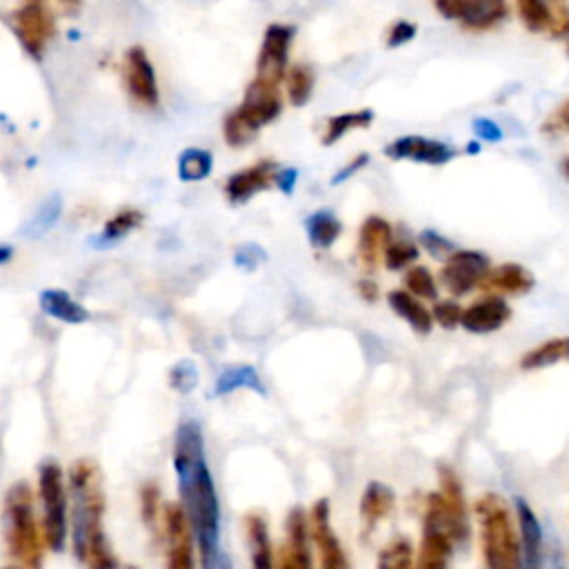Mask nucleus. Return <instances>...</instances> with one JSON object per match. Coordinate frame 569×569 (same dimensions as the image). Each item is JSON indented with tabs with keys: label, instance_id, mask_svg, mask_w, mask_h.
Masks as SVG:
<instances>
[{
	"label": "nucleus",
	"instance_id": "nucleus-1",
	"mask_svg": "<svg viewBox=\"0 0 569 569\" xmlns=\"http://www.w3.org/2000/svg\"><path fill=\"white\" fill-rule=\"evenodd\" d=\"M202 445L200 427L193 420L182 422L173 442V465L180 496L202 553V565L220 567V509Z\"/></svg>",
	"mask_w": 569,
	"mask_h": 569
},
{
	"label": "nucleus",
	"instance_id": "nucleus-2",
	"mask_svg": "<svg viewBox=\"0 0 569 569\" xmlns=\"http://www.w3.org/2000/svg\"><path fill=\"white\" fill-rule=\"evenodd\" d=\"M69 480L73 493L76 558L89 567H113L116 560L102 529L104 489L98 467L91 460H78L69 471Z\"/></svg>",
	"mask_w": 569,
	"mask_h": 569
},
{
	"label": "nucleus",
	"instance_id": "nucleus-3",
	"mask_svg": "<svg viewBox=\"0 0 569 569\" xmlns=\"http://www.w3.org/2000/svg\"><path fill=\"white\" fill-rule=\"evenodd\" d=\"M480 522V542L485 565L491 569H516L520 565V545L513 516L498 493H485L473 505Z\"/></svg>",
	"mask_w": 569,
	"mask_h": 569
},
{
	"label": "nucleus",
	"instance_id": "nucleus-4",
	"mask_svg": "<svg viewBox=\"0 0 569 569\" xmlns=\"http://www.w3.org/2000/svg\"><path fill=\"white\" fill-rule=\"evenodd\" d=\"M4 531L11 558L22 567H40L42 538L33 518L31 489L27 482H16L4 496Z\"/></svg>",
	"mask_w": 569,
	"mask_h": 569
},
{
	"label": "nucleus",
	"instance_id": "nucleus-5",
	"mask_svg": "<svg viewBox=\"0 0 569 569\" xmlns=\"http://www.w3.org/2000/svg\"><path fill=\"white\" fill-rule=\"evenodd\" d=\"M7 22L24 53L40 60L56 33V18L49 0H18L7 16Z\"/></svg>",
	"mask_w": 569,
	"mask_h": 569
},
{
	"label": "nucleus",
	"instance_id": "nucleus-6",
	"mask_svg": "<svg viewBox=\"0 0 569 569\" xmlns=\"http://www.w3.org/2000/svg\"><path fill=\"white\" fill-rule=\"evenodd\" d=\"M38 487H40V498L44 507V518H42L44 540L53 551H60L67 538V498H64V485H62V469L51 460L44 462L40 467Z\"/></svg>",
	"mask_w": 569,
	"mask_h": 569
},
{
	"label": "nucleus",
	"instance_id": "nucleus-7",
	"mask_svg": "<svg viewBox=\"0 0 569 569\" xmlns=\"http://www.w3.org/2000/svg\"><path fill=\"white\" fill-rule=\"evenodd\" d=\"M296 29L284 22H271L264 29L260 51L256 58V76L253 80L280 87L287 76V62H289V49L293 42Z\"/></svg>",
	"mask_w": 569,
	"mask_h": 569
},
{
	"label": "nucleus",
	"instance_id": "nucleus-8",
	"mask_svg": "<svg viewBox=\"0 0 569 569\" xmlns=\"http://www.w3.org/2000/svg\"><path fill=\"white\" fill-rule=\"evenodd\" d=\"M122 82L129 98L147 109H153L160 100L156 69L144 51V47L133 44L124 51L122 58Z\"/></svg>",
	"mask_w": 569,
	"mask_h": 569
},
{
	"label": "nucleus",
	"instance_id": "nucleus-9",
	"mask_svg": "<svg viewBox=\"0 0 569 569\" xmlns=\"http://www.w3.org/2000/svg\"><path fill=\"white\" fill-rule=\"evenodd\" d=\"M489 269H491V262L485 253L471 251V249H458L449 258H445V264L438 278L451 296H465L480 284V280L487 276Z\"/></svg>",
	"mask_w": 569,
	"mask_h": 569
},
{
	"label": "nucleus",
	"instance_id": "nucleus-10",
	"mask_svg": "<svg viewBox=\"0 0 569 569\" xmlns=\"http://www.w3.org/2000/svg\"><path fill=\"white\" fill-rule=\"evenodd\" d=\"M440 16L467 29H491L507 16L505 0H433Z\"/></svg>",
	"mask_w": 569,
	"mask_h": 569
},
{
	"label": "nucleus",
	"instance_id": "nucleus-11",
	"mask_svg": "<svg viewBox=\"0 0 569 569\" xmlns=\"http://www.w3.org/2000/svg\"><path fill=\"white\" fill-rule=\"evenodd\" d=\"M522 24L533 33H549L562 38L569 33V2L567 0H516Z\"/></svg>",
	"mask_w": 569,
	"mask_h": 569
},
{
	"label": "nucleus",
	"instance_id": "nucleus-12",
	"mask_svg": "<svg viewBox=\"0 0 569 569\" xmlns=\"http://www.w3.org/2000/svg\"><path fill=\"white\" fill-rule=\"evenodd\" d=\"M164 531L169 540V553H167V565L171 569H191L193 567V551H191V540L193 527L187 516V509L178 502H169L164 507Z\"/></svg>",
	"mask_w": 569,
	"mask_h": 569
},
{
	"label": "nucleus",
	"instance_id": "nucleus-13",
	"mask_svg": "<svg viewBox=\"0 0 569 569\" xmlns=\"http://www.w3.org/2000/svg\"><path fill=\"white\" fill-rule=\"evenodd\" d=\"M422 531H438L449 536L453 542H462L469 533L467 509L449 502L440 491H433L425 500Z\"/></svg>",
	"mask_w": 569,
	"mask_h": 569
},
{
	"label": "nucleus",
	"instance_id": "nucleus-14",
	"mask_svg": "<svg viewBox=\"0 0 569 569\" xmlns=\"http://www.w3.org/2000/svg\"><path fill=\"white\" fill-rule=\"evenodd\" d=\"M309 536L313 538L325 569H345L349 562L329 522V502L320 498L309 511Z\"/></svg>",
	"mask_w": 569,
	"mask_h": 569
},
{
	"label": "nucleus",
	"instance_id": "nucleus-15",
	"mask_svg": "<svg viewBox=\"0 0 569 569\" xmlns=\"http://www.w3.org/2000/svg\"><path fill=\"white\" fill-rule=\"evenodd\" d=\"M456 147L422 136H402L385 147V156L391 160H413L425 164H445L456 158Z\"/></svg>",
	"mask_w": 569,
	"mask_h": 569
},
{
	"label": "nucleus",
	"instance_id": "nucleus-16",
	"mask_svg": "<svg viewBox=\"0 0 569 569\" xmlns=\"http://www.w3.org/2000/svg\"><path fill=\"white\" fill-rule=\"evenodd\" d=\"M509 318H511V307L498 293H491L482 300H476L467 309H462L460 327L469 333H491L500 329Z\"/></svg>",
	"mask_w": 569,
	"mask_h": 569
},
{
	"label": "nucleus",
	"instance_id": "nucleus-17",
	"mask_svg": "<svg viewBox=\"0 0 569 569\" xmlns=\"http://www.w3.org/2000/svg\"><path fill=\"white\" fill-rule=\"evenodd\" d=\"M287 542L280 553V565L284 569H307L311 567L309 556V518L300 507L291 509L284 522Z\"/></svg>",
	"mask_w": 569,
	"mask_h": 569
},
{
	"label": "nucleus",
	"instance_id": "nucleus-18",
	"mask_svg": "<svg viewBox=\"0 0 569 569\" xmlns=\"http://www.w3.org/2000/svg\"><path fill=\"white\" fill-rule=\"evenodd\" d=\"M238 109H240L251 122H256V124L262 129L267 122H271L273 118H278L280 111H282V93H280V87L251 80V82L247 84L244 98H242V102L238 104Z\"/></svg>",
	"mask_w": 569,
	"mask_h": 569
},
{
	"label": "nucleus",
	"instance_id": "nucleus-19",
	"mask_svg": "<svg viewBox=\"0 0 569 569\" xmlns=\"http://www.w3.org/2000/svg\"><path fill=\"white\" fill-rule=\"evenodd\" d=\"M271 182H276V164L271 160H262L258 164L231 173L224 184V193L231 202L240 204L247 202L253 193L267 189Z\"/></svg>",
	"mask_w": 569,
	"mask_h": 569
},
{
	"label": "nucleus",
	"instance_id": "nucleus-20",
	"mask_svg": "<svg viewBox=\"0 0 569 569\" xmlns=\"http://www.w3.org/2000/svg\"><path fill=\"white\" fill-rule=\"evenodd\" d=\"M391 242V224L380 216H369L358 233V258L367 269H376Z\"/></svg>",
	"mask_w": 569,
	"mask_h": 569
},
{
	"label": "nucleus",
	"instance_id": "nucleus-21",
	"mask_svg": "<svg viewBox=\"0 0 569 569\" xmlns=\"http://www.w3.org/2000/svg\"><path fill=\"white\" fill-rule=\"evenodd\" d=\"M489 293H507V296H522L531 291L533 276L518 262H505L496 269H489L487 276L478 284Z\"/></svg>",
	"mask_w": 569,
	"mask_h": 569
},
{
	"label": "nucleus",
	"instance_id": "nucleus-22",
	"mask_svg": "<svg viewBox=\"0 0 569 569\" xmlns=\"http://www.w3.org/2000/svg\"><path fill=\"white\" fill-rule=\"evenodd\" d=\"M387 302H389V307H391L402 320L409 322V327H411L416 333L425 336V333L431 331V327H433V316H431V311H429L411 291L393 289V291L387 293Z\"/></svg>",
	"mask_w": 569,
	"mask_h": 569
},
{
	"label": "nucleus",
	"instance_id": "nucleus-23",
	"mask_svg": "<svg viewBox=\"0 0 569 569\" xmlns=\"http://www.w3.org/2000/svg\"><path fill=\"white\" fill-rule=\"evenodd\" d=\"M393 502H396V496L387 485L376 480L369 482L360 498V518H362L365 531H371L382 518H387V513L393 509Z\"/></svg>",
	"mask_w": 569,
	"mask_h": 569
},
{
	"label": "nucleus",
	"instance_id": "nucleus-24",
	"mask_svg": "<svg viewBox=\"0 0 569 569\" xmlns=\"http://www.w3.org/2000/svg\"><path fill=\"white\" fill-rule=\"evenodd\" d=\"M40 307L51 318L67 322V325H80L89 318V311L76 302L67 291L62 289H47L40 293Z\"/></svg>",
	"mask_w": 569,
	"mask_h": 569
},
{
	"label": "nucleus",
	"instance_id": "nucleus-25",
	"mask_svg": "<svg viewBox=\"0 0 569 569\" xmlns=\"http://www.w3.org/2000/svg\"><path fill=\"white\" fill-rule=\"evenodd\" d=\"M516 522H518V533L522 540V553L529 565L538 562L540 547H542V527L533 513V509L525 502V498L516 500Z\"/></svg>",
	"mask_w": 569,
	"mask_h": 569
},
{
	"label": "nucleus",
	"instance_id": "nucleus-26",
	"mask_svg": "<svg viewBox=\"0 0 569 569\" xmlns=\"http://www.w3.org/2000/svg\"><path fill=\"white\" fill-rule=\"evenodd\" d=\"M244 531H247V542H249L253 567L269 569L273 565V553H271V540H269V529H267L264 518L258 513H247Z\"/></svg>",
	"mask_w": 569,
	"mask_h": 569
},
{
	"label": "nucleus",
	"instance_id": "nucleus-27",
	"mask_svg": "<svg viewBox=\"0 0 569 569\" xmlns=\"http://www.w3.org/2000/svg\"><path fill=\"white\" fill-rule=\"evenodd\" d=\"M565 360H569V336H558V338L545 340L542 345L522 353L518 365H520V369L531 371V369L551 367V365H558Z\"/></svg>",
	"mask_w": 569,
	"mask_h": 569
},
{
	"label": "nucleus",
	"instance_id": "nucleus-28",
	"mask_svg": "<svg viewBox=\"0 0 569 569\" xmlns=\"http://www.w3.org/2000/svg\"><path fill=\"white\" fill-rule=\"evenodd\" d=\"M453 540L438 531H422L420 549H418V567L422 569H438L449 562Z\"/></svg>",
	"mask_w": 569,
	"mask_h": 569
},
{
	"label": "nucleus",
	"instance_id": "nucleus-29",
	"mask_svg": "<svg viewBox=\"0 0 569 569\" xmlns=\"http://www.w3.org/2000/svg\"><path fill=\"white\" fill-rule=\"evenodd\" d=\"M371 120H373V111H369V109H358V111L338 113V116H333V118H329V120L325 122V131H322L320 140H322V144L329 147V144L338 142L345 133H349V131H353V129H365V127H369Z\"/></svg>",
	"mask_w": 569,
	"mask_h": 569
},
{
	"label": "nucleus",
	"instance_id": "nucleus-30",
	"mask_svg": "<svg viewBox=\"0 0 569 569\" xmlns=\"http://www.w3.org/2000/svg\"><path fill=\"white\" fill-rule=\"evenodd\" d=\"M313 84H316V76L309 64L298 62L287 69L284 87H287V98L293 107H302L309 102V98L313 93Z\"/></svg>",
	"mask_w": 569,
	"mask_h": 569
},
{
	"label": "nucleus",
	"instance_id": "nucleus-31",
	"mask_svg": "<svg viewBox=\"0 0 569 569\" xmlns=\"http://www.w3.org/2000/svg\"><path fill=\"white\" fill-rule=\"evenodd\" d=\"M342 231L340 220L331 211H316L307 218V233L313 247L327 249L331 247Z\"/></svg>",
	"mask_w": 569,
	"mask_h": 569
},
{
	"label": "nucleus",
	"instance_id": "nucleus-32",
	"mask_svg": "<svg viewBox=\"0 0 569 569\" xmlns=\"http://www.w3.org/2000/svg\"><path fill=\"white\" fill-rule=\"evenodd\" d=\"M258 131H260V127L256 122H251L238 107L233 111H229L222 122V136L229 147L249 144L258 136Z\"/></svg>",
	"mask_w": 569,
	"mask_h": 569
},
{
	"label": "nucleus",
	"instance_id": "nucleus-33",
	"mask_svg": "<svg viewBox=\"0 0 569 569\" xmlns=\"http://www.w3.org/2000/svg\"><path fill=\"white\" fill-rule=\"evenodd\" d=\"M211 167H213L211 153L198 147L184 149L178 158V176L180 180H187V182H198L207 178L211 173Z\"/></svg>",
	"mask_w": 569,
	"mask_h": 569
},
{
	"label": "nucleus",
	"instance_id": "nucleus-34",
	"mask_svg": "<svg viewBox=\"0 0 569 569\" xmlns=\"http://www.w3.org/2000/svg\"><path fill=\"white\" fill-rule=\"evenodd\" d=\"M238 387H247V389L260 391V393L264 391V389H262V382H260V378H258V373H256V369L249 367V365L229 367V369H224V371L218 376V380H216V393H218V396L231 393V391H236Z\"/></svg>",
	"mask_w": 569,
	"mask_h": 569
},
{
	"label": "nucleus",
	"instance_id": "nucleus-35",
	"mask_svg": "<svg viewBox=\"0 0 569 569\" xmlns=\"http://www.w3.org/2000/svg\"><path fill=\"white\" fill-rule=\"evenodd\" d=\"M402 282H405L407 291H411L413 296L427 298V300H438V284L427 267H420V264L409 267L402 276Z\"/></svg>",
	"mask_w": 569,
	"mask_h": 569
},
{
	"label": "nucleus",
	"instance_id": "nucleus-36",
	"mask_svg": "<svg viewBox=\"0 0 569 569\" xmlns=\"http://www.w3.org/2000/svg\"><path fill=\"white\" fill-rule=\"evenodd\" d=\"M413 547L407 538H393L378 556V567L382 569H407L411 565Z\"/></svg>",
	"mask_w": 569,
	"mask_h": 569
},
{
	"label": "nucleus",
	"instance_id": "nucleus-37",
	"mask_svg": "<svg viewBox=\"0 0 569 569\" xmlns=\"http://www.w3.org/2000/svg\"><path fill=\"white\" fill-rule=\"evenodd\" d=\"M60 209H62V202H60V198L58 196H51L40 209H38V213L29 220V224L24 227V236H29V238H38V236H42L56 220H58V216H60Z\"/></svg>",
	"mask_w": 569,
	"mask_h": 569
},
{
	"label": "nucleus",
	"instance_id": "nucleus-38",
	"mask_svg": "<svg viewBox=\"0 0 569 569\" xmlns=\"http://www.w3.org/2000/svg\"><path fill=\"white\" fill-rule=\"evenodd\" d=\"M142 222V213L138 209H122L116 216H111L102 229L104 240H118L133 231Z\"/></svg>",
	"mask_w": 569,
	"mask_h": 569
},
{
	"label": "nucleus",
	"instance_id": "nucleus-39",
	"mask_svg": "<svg viewBox=\"0 0 569 569\" xmlns=\"http://www.w3.org/2000/svg\"><path fill=\"white\" fill-rule=\"evenodd\" d=\"M418 253L420 251H418V247L413 242H409V240H391L387 244V249H385L382 260H385L387 269L398 271V269L409 267L418 258Z\"/></svg>",
	"mask_w": 569,
	"mask_h": 569
},
{
	"label": "nucleus",
	"instance_id": "nucleus-40",
	"mask_svg": "<svg viewBox=\"0 0 569 569\" xmlns=\"http://www.w3.org/2000/svg\"><path fill=\"white\" fill-rule=\"evenodd\" d=\"M169 382L176 391L180 393H189L196 385H198V369L191 360H180L171 373H169Z\"/></svg>",
	"mask_w": 569,
	"mask_h": 569
},
{
	"label": "nucleus",
	"instance_id": "nucleus-41",
	"mask_svg": "<svg viewBox=\"0 0 569 569\" xmlns=\"http://www.w3.org/2000/svg\"><path fill=\"white\" fill-rule=\"evenodd\" d=\"M433 322H438L442 329H456L462 318V307L456 300H438L431 309Z\"/></svg>",
	"mask_w": 569,
	"mask_h": 569
},
{
	"label": "nucleus",
	"instance_id": "nucleus-42",
	"mask_svg": "<svg viewBox=\"0 0 569 569\" xmlns=\"http://www.w3.org/2000/svg\"><path fill=\"white\" fill-rule=\"evenodd\" d=\"M158 487L153 482H147L140 491V505H142V520L153 527L156 525V516H158Z\"/></svg>",
	"mask_w": 569,
	"mask_h": 569
},
{
	"label": "nucleus",
	"instance_id": "nucleus-43",
	"mask_svg": "<svg viewBox=\"0 0 569 569\" xmlns=\"http://www.w3.org/2000/svg\"><path fill=\"white\" fill-rule=\"evenodd\" d=\"M420 242L427 247V251L431 253V256H436V258H449L453 251H456V247L449 242V240H445L440 233H436V231H422L420 233Z\"/></svg>",
	"mask_w": 569,
	"mask_h": 569
},
{
	"label": "nucleus",
	"instance_id": "nucleus-44",
	"mask_svg": "<svg viewBox=\"0 0 569 569\" xmlns=\"http://www.w3.org/2000/svg\"><path fill=\"white\" fill-rule=\"evenodd\" d=\"M416 36V24L413 22H393L387 31V47H400L405 42H409Z\"/></svg>",
	"mask_w": 569,
	"mask_h": 569
},
{
	"label": "nucleus",
	"instance_id": "nucleus-45",
	"mask_svg": "<svg viewBox=\"0 0 569 569\" xmlns=\"http://www.w3.org/2000/svg\"><path fill=\"white\" fill-rule=\"evenodd\" d=\"M473 131H476V133H478V138H480V140H485V142H498V140L502 138L500 127H498L496 122L487 120V118L476 120V122H473Z\"/></svg>",
	"mask_w": 569,
	"mask_h": 569
},
{
	"label": "nucleus",
	"instance_id": "nucleus-46",
	"mask_svg": "<svg viewBox=\"0 0 569 569\" xmlns=\"http://www.w3.org/2000/svg\"><path fill=\"white\" fill-rule=\"evenodd\" d=\"M547 131H569V102L560 104L556 113L545 122Z\"/></svg>",
	"mask_w": 569,
	"mask_h": 569
},
{
	"label": "nucleus",
	"instance_id": "nucleus-47",
	"mask_svg": "<svg viewBox=\"0 0 569 569\" xmlns=\"http://www.w3.org/2000/svg\"><path fill=\"white\" fill-rule=\"evenodd\" d=\"M367 162H369V156H367V153H360V156H356V158H353L349 164H345V167H342V169H340V171L333 176V180H331V182H333V184H338V182H342V180L351 178V176H353L358 169H362Z\"/></svg>",
	"mask_w": 569,
	"mask_h": 569
},
{
	"label": "nucleus",
	"instance_id": "nucleus-48",
	"mask_svg": "<svg viewBox=\"0 0 569 569\" xmlns=\"http://www.w3.org/2000/svg\"><path fill=\"white\" fill-rule=\"evenodd\" d=\"M260 258H264L262 251H260V247H242V249H238V253H236V262H238L240 267H247V269L256 267V264L260 262Z\"/></svg>",
	"mask_w": 569,
	"mask_h": 569
},
{
	"label": "nucleus",
	"instance_id": "nucleus-49",
	"mask_svg": "<svg viewBox=\"0 0 569 569\" xmlns=\"http://www.w3.org/2000/svg\"><path fill=\"white\" fill-rule=\"evenodd\" d=\"M276 184L289 193L296 184V169H282V171H276Z\"/></svg>",
	"mask_w": 569,
	"mask_h": 569
},
{
	"label": "nucleus",
	"instance_id": "nucleus-50",
	"mask_svg": "<svg viewBox=\"0 0 569 569\" xmlns=\"http://www.w3.org/2000/svg\"><path fill=\"white\" fill-rule=\"evenodd\" d=\"M358 293L367 300V302H376L378 300V284L371 280H360L358 282Z\"/></svg>",
	"mask_w": 569,
	"mask_h": 569
},
{
	"label": "nucleus",
	"instance_id": "nucleus-51",
	"mask_svg": "<svg viewBox=\"0 0 569 569\" xmlns=\"http://www.w3.org/2000/svg\"><path fill=\"white\" fill-rule=\"evenodd\" d=\"M58 7L64 11V13H76L82 4V0H56Z\"/></svg>",
	"mask_w": 569,
	"mask_h": 569
},
{
	"label": "nucleus",
	"instance_id": "nucleus-52",
	"mask_svg": "<svg viewBox=\"0 0 569 569\" xmlns=\"http://www.w3.org/2000/svg\"><path fill=\"white\" fill-rule=\"evenodd\" d=\"M11 247H0V264H4L7 260H11Z\"/></svg>",
	"mask_w": 569,
	"mask_h": 569
},
{
	"label": "nucleus",
	"instance_id": "nucleus-53",
	"mask_svg": "<svg viewBox=\"0 0 569 569\" xmlns=\"http://www.w3.org/2000/svg\"><path fill=\"white\" fill-rule=\"evenodd\" d=\"M467 151H469V153H478V151H480V142H471V144L467 147Z\"/></svg>",
	"mask_w": 569,
	"mask_h": 569
},
{
	"label": "nucleus",
	"instance_id": "nucleus-54",
	"mask_svg": "<svg viewBox=\"0 0 569 569\" xmlns=\"http://www.w3.org/2000/svg\"><path fill=\"white\" fill-rule=\"evenodd\" d=\"M562 173L569 178V156L562 160Z\"/></svg>",
	"mask_w": 569,
	"mask_h": 569
},
{
	"label": "nucleus",
	"instance_id": "nucleus-55",
	"mask_svg": "<svg viewBox=\"0 0 569 569\" xmlns=\"http://www.w3.org/2000/svg\"><path fill=\"white\" fill-rule=\"evenodd\" d=\"M567 56H569V44H567Z\"/></svg>",
	"mask_w": 569,
	"mask_h": 569
}]
</instances>
